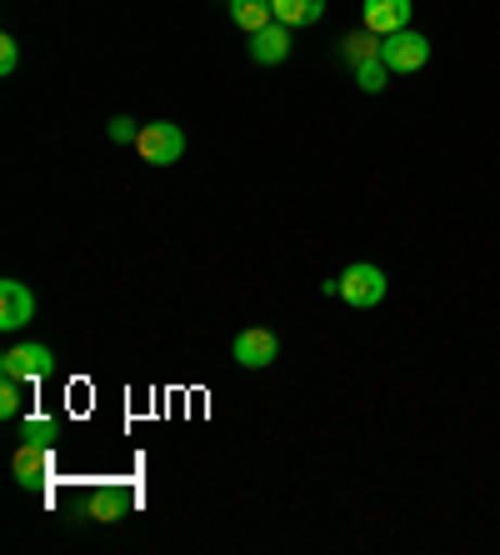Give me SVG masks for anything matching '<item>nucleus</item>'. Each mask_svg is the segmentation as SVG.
I'll return each mask as SVG.
<instances>
[{
    "instance_id": "nucleus-1",
    "label": "nucleus",
    "mask_w": 500,
    "mask_h": 555,
    "mask_svg": "<svg viewBox=\"0 0 500 555\" xmlns=\"http://www.w3.org/2000/svg\"><path fill=\"white\" fill-rule=\"evenodd\" d=\"M136 151H141V160H151V166H176L180 155H185V130L170 126V120H151V126H141V135H136Z\"/></svg>"
},
{
    "instance_id": "nucleus-2",
    "label": "nucleus",
    "mask_w": 500,
    "mask_h": 555,
    "mask_svg": "<svg viewBox=\"0 0 500 555\" xmlns=\"http://www.w3.org/2000/svg\"><path fill=\"white\" fill-rule=\"evenodd\" d=\"M381 61L390 65V76H415L431 61V40L415 36V30H396V36L381 40Z\"/></svg>"
},
{
    "instance_id": "nucleus-3",
    "label": "nucleus",
    "mask_w": 500,
    "mask_h": 555,
    "mask_svg": "<svg viewBox=\"0 0 500 555\" xmlns=\"http://www.w3.org/2000/svg\"><path fill=\"white\" fill-rule=\"evenodd\" d=\"M51 371H55L51 346H15L0 356V375H15L21 386H36V380H46Z\"/></svg>"
},
{
    "instance_id": "nucleus-4",
    "label": "nucleus",
    "mask_w": 500,
    "mask_h": 555,
    "mask_svg": "<svg viewBox=\"0 0 500 555\" xmlns=\"http://www.w3.org/2000/svg\"><path fill=\"white\" fill-rule=\"evenodd\" d=\"M341 296H346L350 306H381L385 300V271L371 266V260L350 266V271L341 275Z\"/></svg>"
},
{
    "instance_id": "nucleus-5",
    "label": "nucleus",
    "mask_w": 500,
    "mask_h": 555,
    "mask_svg": "<svg viewBox=\"0 0 500 555\" xmlns=\"http://www.w3.org/2000/svg\"><path fill=\"white\" fill-rule=\"evenodd\" d=\"M360 21L375 36H396L411 30V0H360Z\"/></svg>"
},
{
    "instance_id": "nucleus-6",
    "label": "nucleus",
    "mask_w": 500,
    "mask_h": 555,
    "mask_svg": "<svg viewBox=\"0 0 500 555\" xmlns=\"http://www.w3.org/2000/svg\"><path fill=\"white\" fill-rule=\"evenodd\" d=\"M231 356L245 365V371H266V365L281 356V340L270 336V331H260V325H251V331H241V336H235Z\"/></svg>"
},
{
    "instance_id": "nucleus-7",
    "label": "nucleus",
    "mask_w": 500,
    "mask_h": 555,
    "mask_svg": "<svg viewBox=\"0 0 500 555\" xmlns=\"http://www.w3.org/2000/svg\"><path fill=\"white\" fill-rule=\"evenodd\" d=\"M36 321V296L21 281H0V331H21Z\"/></svg>"
},
{
    "instance_id": "nucleus-8",
    "label": "nucleus",
    "mask_w": 500,
    "mask_h": 555,
    "mask_svg": "<svg viewBox=\"0 0 500 555\" xmlns=\"http://www.w3.org/2000/svg\"><path fill=\"white\" fill-rule=\"evenodd\" d=\"M15 480L26 486V491H36V486H46L51 480V446H21L15 451Z\"/></svg>"
},
{
    "instance_id": "nucleus-9",
    "label": "nucleus",
    "mask_w": 500,
    "mask_h": 555,
    "mask_svg": "<svg viewBox=\"0 0 500 555\" xmlns=\"http://www.w3.org/2000/svg\"><path fill=\"white\" fill-rule=\"evenodd\" d=\"M251 55H256L260 65H281L285 55H291V26L270 21L266 30H256V36H251Z\"/></svg>"
},
{
    "instance_id": "nucleus-10",
    "label": "nucleus",
    "mask_w": 500,
    "mask_h": 555,
    "mask_svg": "<svg viewBox=\"0 0 500 555\" xmlns=\"http://www.w3.org/2000/svg\"><path fill=\"white\" fill-rule=\"evenodd\" d=\"M270 11L281 26H310L325 15V0H270Z\"/></svg>"
},
{
    "instance_id": "nucleus-11",
    "label": "nucleus",
    "mask_w": 500,
    "mask_h": 555,
    "mask_svg": "<svg viewBox=\"0 0 500 555\" xmlns=\"http://www.w3.org/2000/svg\"><path fill=\"white\" fill-rule=\"evenodd\" d=\"M231 21L245 36H256V30H266L275 21V11H270V0H231Z\"/></svg>"
},
{
    "instance_id": "nucleus-12",
    "label": "nucleus",
    "mask_w": 500,
    "mask_h": 555,
    "mask_svg": "<svg viewBox=\"0 0 500 555\" xmlns=\"http://www.w3.org/2000/svg\"><path fill=\"white\" fill-rule=\"evenodd\" d=\"M381 40H385V36H375V30H356V36H346V46H341V55H346L350 65H360V61H375V55H381Z\"/></svg>"
},
{
    "instance_id": "nucleus-13",
    "label": "nucleus",
    "mask_w": 500,
    "mask_h": 555,
    "mask_svg": "<svg viewBox=\"0 0 500 555\" xmlns=\"http://www.w3.org/2000/svg\"><path fill=\"white\" fill-rule=\"evenodd\" d=\"M126 491H95L90 495V520H105V526H111V520H120L126 516Z\"/></svg>"
},
{
    "instance_id": "nucleus-14",
    "label": "nucleus",
    "mask_w": 500,
    "mask_h": 555,
    "mask_svg": "<svg viewBox=\"0 0 500 555\" xmlns=\"http://www.w3.org/2000/svg\"><path fill=\"white\" fill-rule=\"evenodd\" d=\"M356 80H360V91H385V80H390V65L381 61V55H375V61H360L356 65Z\"/></svg>"
},
{
    "instance_id": "nucleus-15",
    "label": "nucleus",
    "mask_w": 500,
    "mask_h": 555,
    "mask_svg": "<svg viewBox=\"0 0 500 555\" xmlns=\"http://www.w3.org/2000/svg\"><path fill=\"white\" fill-rule=\"evenodd\" d=\"M21 440H30V446H51V440H55V421H46V415H26Z\"/></svg>"
},
{
    "instance_id": "nucleus-16",
    "label": "nucleus",
    "mask_w": 500,
    "mask_h": 555,
    "mask_svg": "<svg viewBox=\"0 0 500 555\" xmlns=\"http://www.w3.org/2000/svg\"><path fill=\"white\" fill-rule=\"evenodd\" d=\"M0 415H21V380L15 375L0 380Z\"/></svg>"
},
{
    "instance_id": "nucleus-17",
    "label": "nucleus",
    "mask_w": 500,
    "mask_h": 555,
    "mask_svg": "<svg viewBox=\"0 0 500 555\" xmlns=\"http://www.w3.org/2000/svg\"><path fill=\"white\" fill-rule=\"evenodd\" d=\"M15 65H21V46L5 36V40H0V76H11Z\"/></svg>"
},
{
    "instance_id": "nucleus-18",
    "label": "nucleus",
    "mask_w": 500,
    "mask_h": 555,
    "mask_svg": "<svg viewBox=\"0 0 500 555\" xmlns=\"http://www.w3.org/2000/svg\"><path fill=\"white\" fill-rule=\"evenodd\" d=\"M136 135H141V126H136L130 116H116V120H111V141H136Z\"/></svg>"
}]
</instances>
